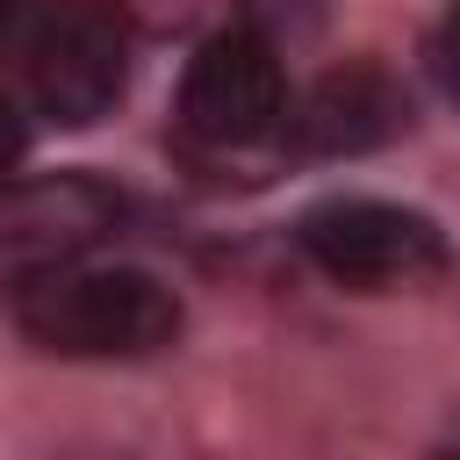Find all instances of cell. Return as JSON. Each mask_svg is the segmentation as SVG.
Segmentation results:
<instances>
[{
	"instance_id": "cell-7",
	"label": "cell",
	"mask_w": 460,
	"mask_h": 460,
	"mask_svg": "<svg viewBox=\"0 0 460 460\" xmlns=\"http://www.w3.org/2000/svg\"><path fill=\"white\" fill-rule=\"evenodd\" d=\"M431 72H438L446 101H460V7H453V14H446V29L431 36Z\"/></svg>"
},
{
	"instance_id": "cell-3",
	"label": "cell",
	"mask_w": 460,
	"mask_h": 460,
	"mask_svg": "<svg viewBox=\"0 0 460 460\" xmlns=\"http://www.w3.org/2000/svg\"><path fill=\"white\" fill-rule=\"evenodd\" d=\"M295 244L323 280L359 288V295H395V288L438 280L446 259H453L446 230L424 208H402V201H381V194H331V201L302 208Z\"/></svg>"
},
{
	"instance_id": "cell-1",
	"label": "cell",
	"mask_w": 460,
	"mask_h": 460,
	"mask_svg": "<svg viewBox=\"0 0 460 460\" xmlns=\"http://www.w3.org/2000/svg\"><path fill=\"white\" fill-rule=\"evenodd\" d=\"M14 323L58 359H144L180 338V295L144 266L65 259L14 288Z\"/></svg>"
},
{
	"instance_id": "cell-4",
	"label": "cell",
	"mask_w": 460,
	"mask_h": 460,
	"mask_svg": "<svg viewBox=\"0 0 460 460\" xmlns=\"http://www.w3.org/2000/svg\"><path fill=\"white\" fill-rule=\"evenodd\" d=\"M288 129V79L259 29H216L180 79V137L201 151H252Z\"/></svg>"
},
{
	"instance_id": "cell-9",
	"label": "cell",
	"mask_w": 460,
	"mask_h": 460,
	"mask_svg": "<svg viewBox=\"0 0 460 460\" xmlns=\"http://www.w3.org/2000/svg\"><path fill=\"white\" fill-rule=\"evenodd\" d=\"M453 7H460V0H453Z\"/></svg>"
},
{
	"instance_id": "cell-5",
	"label": "cell",
	"mask_w": 460,
	"mask_h": 460,
	"mask_svg": "<svg viewBox=\"0 0 460 460\" xmlns=\"http://www.w3.org/2000/svg\"><path fill=\"white\" fill-rule=\"evenodd\" d=\"M115 223H122V194L93 172L0 180V288L86 259L101 237H115Z\"/></svg>"
},
{
	"instance_id": "cell-2",
	"label": "cell",
	"mask_w": 460,
	"mask_h": 460,
	"mask_svg": "<svg viewBox=\"0 0 460 460\" xmlns=\"http://www.w3.org/2000/svg\"><path fill=\"white\" fill-rule=\"evenodd\" d=\"M129 14L115 0H36L14 36L22 108L58 129L101 122L129 86Z\"/></svg>"
},
{
	"instance_id": "cell-6",
	"label": "cell",
	"mask_w": 460,
	"mask_h": 460,
	"mask_svg": "<svg viewBox=\"0 0 460 460\" xmlns=\"http://www.w3.org/2000/svg\"><path fill=\"white\" fill-rule=\"evenodd\" d=\"M402 129H410V93L374 58H352V65L323 72L309 86V101L295 108V137L316 158H359V151L395 144Z\"/></svg>"
},
{
	"instance_id": "cell-8",
	"label": "cell",
	"mask_w": 460,
	"mask_h": 460,
	"mask_svg": "<svg viewBox=\"0 0 460 460\" xmlns=\"http://www.w3.org/2000/svg\"><path fill=\"white\" fill-rule=\"evenodd\" d=\"M22 151H29V115H22V101L0 93V180L22 165Z\"/></svg>"
}]
</instances>
